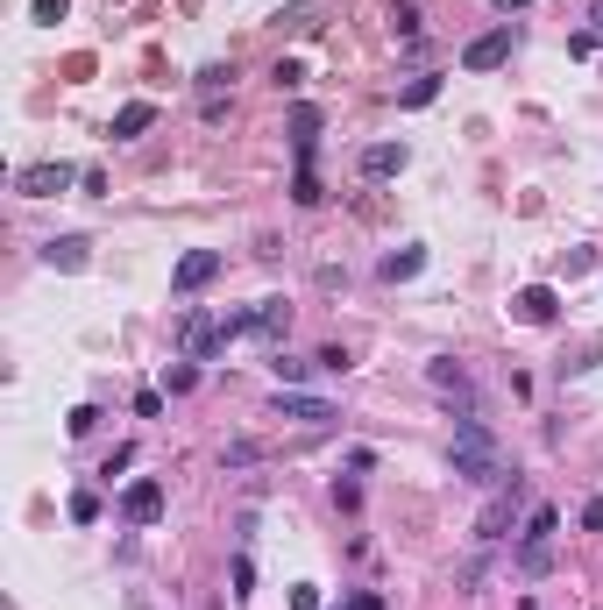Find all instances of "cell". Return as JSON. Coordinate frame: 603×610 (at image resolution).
Here are the masks:
<instances>
[{
  "label": "cell",
  "mask_w": 603,
  "mask_h": 610,
  "mask_svg": "<svg viewBox=\"0 0 603 610\" xmlns=\"http://www.w3.org/2000/svg\"><path fill=\"white\" fill-rule=\"evenodd\" d=\"M447 462H455L462 483H504L511 462H504V447L483 419H455V447H447Z\"/></svg>",
  "instance_id": "cell-1"
},
{
  "label": "cell",
  "mask_w": 603,
  "mask_h": 610,
  "mask_svg": "<svg viewBox=\"0 0 603 610\" xmlns=\"http://www.w3.org/2000/svg\"><path fill=\"white\" fill-rule=\"evenodd\" d=\"M518 504H525V476L511 469L504 483H497V497L476 511V547H504L511 540V525H518Z\"/></svg>",
  "instance_id": "cell-2"
},
{
  "label": "cell",
  "mask_w": 603,
  "mask_h": 610,
  "mask_svg": "<svg viewBox=\"0 0 603 610\" xmlns=\"http://www.w3.org/2000/svg\"><path fill=\"white\" fill-rule=\"evenodd\" d=\"M228 348V320H213V313H199V305H185L178 313V355L185 362H206V355H220Z\"/></svg>",
  "instance_id": "cell-3"
},
{
  "label": "cell",
  "mask_w": 603,
  "mask_h": 610,
  "mask_svg": "<svg viewBox=\"0 0 603 610\" xmlns=\"http://www.w3.org/2000/svg\"><path fill=\"white\" fill-rule=\"evenodd\" d=\"M79 178H86V171H71V164L43 157V164H22V171H15V192H22V199H64Z\"/></svg>",
  "instance_id": "cell-4"
},
{
  "label": "cell",
  "mask_w": 603,
  "mask_h": 610,
  "mask_svg": "<svg viewBox=\"0 0 603 610\" xmlns=\"http://www.w3.org/2000/svg\"><path fill=\"white\" fill-rule=\"evenodd\" d=\"M220 270H228V256H220V249H185V256H178V270H171V291H178V298H192V291H206Z\"/></svg>",
  "instance_id": "cell-5"
},
{
  "label": "cell",
  "mask_w": 603,
  "mask_h": 610,
  "mask_svg": "<svg viewBox=\"0 0 603 610\" xmlns=\"http://www.w3.org/2000/svg\"><path fill=\"white\" fill-rule=\"evenodd\" d=\"M511 50H518V29L497 22V29H483V36L462 50V71H497V64H511Z\"/></svg>",
  "instance_id": "cell-6"
},
{
  "label": "cell",
  "mask_w": 603,
  "mask_h": 610,
  "mask_svg": "<svg viewBox=\"0 0 603 610\" xmlns=\"http://www.w3.org/2000/svg\"><path fill=\"white\" fill-rule=\"evenodd\" d=\"M121 518H128V525H157V518H164V483H157V476H135V483L121 490Z\"/></svg>",
  "instance_id": "cell-7"
},
{
  "label": "cell",
  "mask_w": 603,
  "mask_h": 610,
  "mask_svg": "<svg viewBox=\"0 0 603 610\" xmlns=\"http://www.w3.org/2000/svg\"><path fill=\"white\" fill-rule=\"evenodd\" d=\"M270 412H277V419H298V426H334V419H341V412H334L327 398H306V391H284V384H277Z\"/></svg>",
  "instance_id": "cell-8"
},
{
  "label": "cell",
  "mask_w": 603,
  "mask_h": 610,
  "mask_svg": "<svg viewBox=\"0 0 603 610\" xmlns=\"http://www.w3.org/2000/svg\"><path fill=\"white\" fill-rule=\"evenodd\" d=\"M554 313H561L554 284H525V291H511V320H525V327H554Z\"/></svg>",
  "instance_id": "cell-9"
},
{
  "label": "cell",
  "mask_w": 603,
  "mask_h": 610,
  "mask_svg": "<svg viewBox=\"0 0 603 610\" xmlns=\"http://www.w3.org/2000/svg\"><path fill=\"white\" fill-rule=\"evenodd\" d=\"M43 263L71 277V270H86V263H93V242H86V235H50V242H43Z\"/></svg>",
  "instance_id": "cell-10"
},
{
  "label": "cell",
  "mask_w": 603,
  "mask_h": 610,
  "mask_svg": "<svg viewBox=\"0 0 603 610\" xmlns=\"http://www.w3.org/2000/svg\"><path fill=\"white\" fill-rule=\"evenodd\" d=\"M405 164H412L405 142H369V149H362V178H398Z\"/></svg>",
  "instance_id": "cell-11"
},
{
  "label": "cell",
  "mask_w": 603,
  "mask_h": 610,
  "mask_svg": "<svg viewBox=\"0 0 603 610\" xmlns=\"http://www.w3.org/2000/svg\"><path fill=\"white\" fill-rule=\"evenodd\" d=\"M149 128H157V100H128V107L107 121V135H114V142H135V135H149Z\"/></svg>",
  "instance_id": "cell-12"
},
{
  "label": "cell",
  "mask_w": 603,
  "mask_h": 610,
  "mask_svg": "<svg viewBox=\"0 0 603 610\" xmlns=\"http://www.w3.org/2000/svg\"><path fill=\"white\" fill-rule=\"evenodd\" d=\"M291 149H298V164H313V149H320V107H291Z\"/></svg>",
  "instance_id": "cell-13"
},
{
  "label": "cell",
  "mask_w": 603,
  "mask_h": 610,
  "mask_svg": "<svg viewBox=\"0 0 603 610\" xmlns=\"http://www.w3.org/2000/svg\"><path fill=\"white\" fill-rule=\"evenodd\" d=\"M256 334H263L270 348H284V334H291V305H284V298H263V305H256Z\"/></svg>",
  "instance_id": "cell-14"
},
{
  "label": "cell",
  "mask_w": 603,
  "mask_h": 610,
  "mask_svg": "<svg viewBox=\"0 0 603 610\" xmlns=\"http://www.w3.org/2000/svg\"><path fill=\"white\" fill-rule=\"evenodd\" d=\"M426 270V249L412 242V249H391L384 263H376V277H384V284H405V277H419Z\"/></svg>",
  "instance_id": "cell-15"
},
{
  "label": "cell",
  "mask_w": 603,
  "mask_h": 610,
  "mask_svg": "<svg viewBox=\"0 0 603 610\" xmlns=\"http://www.w3.org/2000/svg\"><path fill=\"white\" fill-rule=\"evenodd\" d=\"M426 384H433V391H469V369H462L455 355H433V362H426Z\"/></svg>",
  "instance_id": "cell-16"
},
{
  "label": "cell",
  "mask_w": 603,
  "mask_h": 610,
  "mask_svg": "<svg viewBox=\"0 0 603 610\" xmlns=\"http://www.w3.org/2000/svg\"><path fill=\"white\" fill-rule=\"evenodd\" d=\"M518 575H554V540H518Z\"/></svg>",
  "instance_id": "cell-17"
},
{
  "label": "cell",
  "mask_w": 603,
  "mask_h": 610,
  "mask_svg": "<svg viewBox=\"0 0 603 610\" xmlns=\"http://www.w3.org/2000/svg\"><path fill=\"white\" fill-rule=\"evenodd\" d=\"M313 369H320V362H298V355H284V348L270 355V376H277V384H284V391H298V384H306V376H313Z\"/></svg>",
  "instance_id": "cell-18"
},
{
  "label": "cell",
  "mask_w": 603,
  "mask_h": 610,
  "mask_svg": "<svg viewBox=\"0 0 603 610\" xmlns=\"http://www.w3.org/2000/svg\"><path fill=\"white\" fill-rule=\"evenodd\" d=\"M554 532H561V511H554V504H533V511H525V532H518V540H554Z\"/></svg>",
  "instance_id": "cell-19"
},
{
  "label": "cell",
  "mask_w": 603,
  "mask_h": 610,
  "mask_svg": "<svg viewBox=\"0 0 603 610\" xmlns=\"http://www.w3.org/2000/svg\"><path fill=\"white\" fill-rule=\"evenodd\" d=\"M433 100H440V71H419V79L398 93V107H433Z\"/></svg>",
  "instance_id": "cell-20"
},
{
  "label": "cell",
  "mask_w": 603,
  "mask_h": 610,
  "mask_svg": "<svg viewBox=\"0 0 603 610\" xmlns=\"http://www.w3.org/2000/svg\"><path fill=\"white\" fill-rule=\"evenodd\" d=\"M164 391H171V398L199 391V362H171V369H164Z\"/></svg>",
  "instance_id": "cell-21"
},
{
  "label": "cell",
  "mask_w": 603,
  "mask_h": 610,
  "mask_svg": "<svg viewBox=\"0 0 603 610\" xmlns=\"http://www.w3.org/2000/svg\"><path fill=\"white\" fill-rule=\"evenodd\" d=\"M228 86H235V64H206V71H199V93H206V100H220Z\"/></svg>",
  "instance_id": "cell-22"
},
{
  "label": "cell",
  "mask_w": 603,
  "mask_h": 610,
  "mask_svg": "<svg viewBox=\"0 0 603 610\" xmlns=\"http://www.w3.org/2000/svg\"><path fill=\"white\" fill-rule=\"evenodd\" d=\"M291 199L298 206H320L327 192H320V178H313V164H298V178H291Z\"/></svg>",
  "instance_id": "cell-23"
},
{
  "label": "cell",
  "mask_w": 603,
  "mask_h": 610,
  "mask_svg": "<svg viewBox=\"0 0 603 610\" xmlns=\"http://www.w3.org/2000/svg\"><path fill=\"white\" fill-rule=\"evenodd\" d=\"M93 426H100V405H71V419H64V433H71V440H86Z\"/></svg>",
  "instance_id": "cell-24"
},
{
  "label": "cell",
  "mask_w": 603,
  "mask_h": 610,
  "mask_svg": "<svg viewBox=\"0 0 603 610\" xmlns=\"http://www.w3.org/2000/svg\"><path fill=\"white\" fill-rule=\"evenodd\" d=\"M270 79H277V93H298V86H306V71H298L291 57H277V71H270Z\"/></svg>",
  "instance_id": "cell-25"
},
{
  "label": "cell",
  "mask_w": 603,
  "mask_h": 610,
  "mask_svg": "<svg viewBox=\"0 0 603 610\" xmlns=\"http://www.w3.org/2000/svg\"><path fill=\"white\" fill-rule=\"evenodd\" d=\"M391 29H398V36H419V8H412V0H398V8H391Z\"/></svg>",
  "instance_id": "cell-26"
},
{
  "label": "cell",
  "mask_w": 603,
  "mask_h": 610,
  "mask_svg": "<svg viewBox=\"0 0 603 610\" xmlns=\"http://www.w3.org/2000/svg\"><path fill=\"white\" fill-rule=\"evenodd\" d=\"M235 596H256V561L235 554Z\"/></svg>",
  "instance_id": "cell-27"
},
{
  "label": "cell",
  "mask_w": 603,
  "mask_h": 610,
  "mask_svg": "<svg viewBox=\"0 0 603 610\" xmlns=\"http://www.w3.org/2000/svg\"><path fill=\"white\" fill-rule=\"evenodd\" d=\"M220 462H228V469H249V462H256V440H228V454H220Z\"/></svg>",
  "instance_id": "cell-28"
},
{
  "label": "cell",
  "mask_w": 603,
  "mask_h": 610,
  "mask_svg": "<svg viewBox=\"0 0 603 610\" xmlns=\"http://www.w3.org/2000/svg\"><path fill=\"white\" fill-rule=\"evenodd\" d=\"M135 419H164V391H135Z\"/></svg>",
  "instance_id": "cell-29"
},
{
  "label": "cell",
  "mask_w": 603,
  "mask_h": 610,
  "mask_svg": "<svg viewBox=\"0 0 603 610\" xmlns=\"http://www.w3.org/2000/svg\"><path fill=\"white\" fill-rule=\"evenodd\" d=\"M71 518L93 525V518H100V497H93V490H79V497H71Z\"/></svg>",
  "instance_id": "cell-30"
},
{
  "label": "cell",
  "mask_w": 603,
  "mask_h": 610,
  "mask_svg": "<svg viewBox=\"0 0 603 610\" xmlns=\"http://www.w3.org/2000/svg\"><path fill=\"white\" fill-rule=\"evenodd\" d=\"M348 362H355V355H348V348H341V341H334V348H320V369H327V376H341V369H348Z\"/></svg>",
  "instance_id": "cell-31"
},
{
  "label": "cell",
  "mask_w": 603,
  "mask_h": 610,
  "mask_svg": "<svg viewBox=\"0 0 603 610\" xmlns=\"http://www.w3.org/2000/svg\"><path fill=\"white\" fill-rule=\"evenodd\" d=\"M128 462H135V447H114V454H107V462H100V476H107V483H114V476H121V469H128Z\"/></svg>",
  "instance_id": "cell-32"
},
{
  "label": "cell",
  "mask_w": 603,
  "mask_h": 610,
  "mask_svg": "<svg viewBox=\"0 0 603 610\" xmlns=\"http://www.w3.org/2000/svg\"><path fill=\"white\" fill-rule=\"evenodd\" d=\"M334 504L341 511H362V483H334Z\"/></svg>",
  "instance_id": "cell-33"
},
{
  "label": "cell",
  "mask_w": 603,
  "mask_h": 610,
  "mask_svg": "<svg viewBox=\"0 0 603 610\" xmlns=\"http://www.w3.org/2000/svg\"><path fill=\"white\" fill-rule=\"evenodd\" d=\"M64 8H71V0H36V22H50V29H57V22H64Z\"/></svg>",
  "instance_id": "cell-34"
},
{
  "label": "cell",
  "mask_w": 603,
  "mask_h": 610,
  "mask_svg": "<svg viewBox=\"0 0 603 610\" xmlns=\"http://www.w3.org/2000/svg\"><path fill=\"white\" fill-rule=\"evenodd\" d=\"M291 610H320V589H313V582H298V589H291Z\"/></svg>",
  "instance_id": "cell-35"
},
{
  "label": "cell",
  "mask_w": 603,
  "mask_h": 610,
  "mask_svg": "<svg viewBox=\"0 0 603 610\" xmlns=\"http://www.w3.org/2000/svg\"><path fill=\"white\" fill-rule=\"evenodd\" d=\"M582 532H603V497H589V504H582Z\"/></svg>",
  "instance_id": "cell-36"
},
{
  "label": "cell",
  "mask_w": 603,
  "mask_h": 610,
  "mask_svg": "<svg viewBox=\"0 0 603 610\" xmlns=\"http://www.w3.org/2000/svg\"><path fill=\"white\" fill-rule=\"evenodd\" d=\"M348 610H384V596H376V589H355V596H348Z\"/></svg>",
  "instance_id": "cell-37"
},
{
  "label": "cell",
  "mask_w": 603,
  "mask_h": 610,
  "mask_svg": "<svg viewBox=\"0 0 603 610\" xmlns=\"http://www.w3.org/2000/svg\"><path fill=\"white\" fill-rule=\"evenodd\" d=\"M490 8H497V15H525V8H533V0H490Z\"/></svg>",
  "instance_id": "cell-38"
},
{
  "label": "cell",
  "mask_w": 603,
  "mask_h": 610,
  "mask_svg": "<svg viewBox=\"0 0 603 610\" xmlns=\"http://www.w3.org/2000/svg\"><path fill=\"white\" fill-rule=\"evenodd\" d=\"M589 36L603 43V0H596V8H589Z\"/></svg>",
  "instance_id": "cell-39"
}]
</instances>
